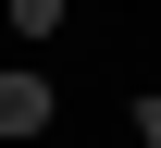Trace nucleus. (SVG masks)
<instances>
[{
  "label": "nucleus",
  "instance_id": "nucleus-3",
  "mask_svg": "<svg viewBox=\"0 0 161 148\" xmlns=\"http://www.w3.org/2000/svg\"><path fill=\"white\" fill-rule=\"evenodd\" d=\"M136 136H149V148H161V86H149V99H136Z\"/></svg>",
  "mask_w": 161,
  "mask_h": 148
},
{
  "label": "nucleus",
  "instance_id": "nucleus-2",
  "mask_svg": "<svg viewBox=\"0 0 161 148\" xmlns=\"http://www.w3.org/2000/svg\"><path fill=\"white\" fill-rule=\"evenodd\" d=\"M62 13H75V0H13V37H25V49H37V37H50V25H62Z\"/></svg>",
  "mask_w": 161,
  "mask_h": 148
},
{
  "label": "nucleus",
  "instance_id": "nucleus-1",
  "mask_svg": "<svg viewBox=\"0 0 161 148\" xmlns=\"http://www.w3.org/2000/svg\"><path fill=\"white\" fill-rule=\"evenodd\" d=\"M50 74H0V136H50Z\"/></svg>",
  "mask_w": 161,
  "mask_h": 148
}]
</instances>
